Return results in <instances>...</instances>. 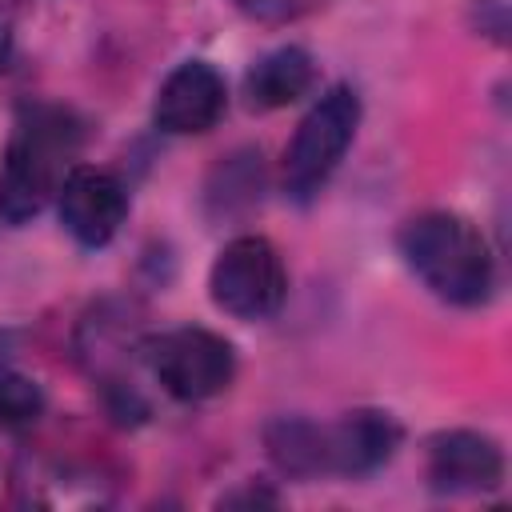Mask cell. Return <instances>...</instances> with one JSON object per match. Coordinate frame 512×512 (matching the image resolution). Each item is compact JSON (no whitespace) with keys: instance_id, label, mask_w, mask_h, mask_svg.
I'll list each match as a JSON object with an SVG mask.
<instances>
[{"instance_id":"9","label":"cell","mask_w":512,"mask_h":512,"mask_svg":"<svg viewBox=\"0 0 512 512\" xmlns=\"http://www.w3.org/2000/svg\"><path fill=\"white\" fill-rule=\"evenodd\" d=\"M396 444H400V424L376 408L348 412L344 420L324 428V460H328V472H340V476L376 472L380 464L392 460Z\"/></svg>"},{"instance_id":"6","label":"cell","mask_w":512,"mask_h":512,"mask_svg":"<svg viewBox=\"0 0 512 512\" xmlns=\"http://www.w3.org/2000/svg\"><path fill=\"white\" fill-rule=\"evenodd\" d=\"M56 204H60V224L84 248L108 244L128 216V192L104 168H72L56 192Z\"/></svg>"},{"instance_id":"14","label":"cell","mask_w":512,"mask_h":512,"mask_svg":"<svg viewBox=\"0 0 512 512\" xmlns=\"http://www.w3.org/2000/svg\"><path fill=\"white\" fill-rule=\"evenodd\" d=\"M476 20H480V32L492 36L496 44L508 40V0H480L476 4Z\"/></svg>"},{"instance_id":"5","label":"cell","mask_w":512,"mask_h":512,"mask_svg":"<svg viewBox=\"0 0 512 512\" xmlns=\"http://www.w3.org/2000/svg\"><path fill=\"white\" fill-rule=\"evenodd\" d=\"M148 364L160 388L176 400H208L236 376V352L208 328H172L148 344Z\"/></svg>"},{"instance_id":"15","label":"cell","mask_w":512,"mask_h":512,"mask_svg":"<svg viewBox=\"0 0 512 512\" xmlns=\"http://www.w3.org/2000/svg\"><path fill=\"white\" fill-rule=\"evenodd\" d=\"M4 60H8V36H4V28H0V68H4Z\"/></svg>"},{"instance_id":"3","label":"cell","mask_w":512,"mask_h":512,"mask_svg":"<svg viewBox=\"0 0 512 512\" xmlns=\"http://www.w3.org/2000/svg\"><path fill=\"white\" fill-rule=\"evenodd\" d=\"M356 128H360V96L344 84L328 88L296 124L284 148V192L300 204L312 200L344 160Z\"/></svg>"},{"instance_id":"8","label":"cell","mask_w":512,"mask_h":512,"mask_svg":"<svg viewBox=\"0 0 512 512\" xmlns=\"http://www.w3.org/2000/svg\"><path fill=\"white\" fill-rule=\"evenodd\" d=\"M428 480L436 492L472 496L492 492L504 480V452L492 436L452 428L428 440Z\"/></svg>"},{"instance_id":"4","label":"cell","mask_w":512,"mask_h":512,"mask_svg":"<svg viewBox=\"0 0 512 512\" xmlns=\"http://www.w3.org/2000/svg\"><path fill=\"white\" fill-rule=\"evenodd\" d=\"M208 292L236 320H268L288 292L284 260L264 236H236L212 260Z\"/></svg>"},{"instance_id":"13","label":"cell","mask_w":512,"mask_h":512,"mask_svg":"<svg viewBox=\"0 0 512 512\" xmlns=\"http://www.w3.org/2000/svg\"><path fill=\"white\" fill-rule=\"evenodd\" d=\"M320 0H236V8L252 20H264V24H284V20H296L300 12L316 8Z\"/></svg>"},{"instance_id":"7","label":"cell","mask_w":512,"mask_h":512,"mask_svg":"<svg viewBox=\"0 0 512 512\" xmlns=\"http://www.w3.org/2000/svg\"><path fill=\"white\" fill-rule=\"evenodd\" d=\"M224 108H228L224 76L204 60H184L164 76L152 116L172 136H200L224 116Z\"/></svg>"},{"instance_id":"11","label":"cell","mask_w":512,"mask_h":512,"mask_svg":"<svg viewBox=\"0 0 512 512\" xmlns=\"http://www.w3.org/2000/svg\"><path fill=\"white\" fill-rule=\"evenodd\" d=\"M268 440V452L272 460L292 472V476H316V472H328V460H324V428L312 424V420H276L268 424L264 432Z\"/></svg>"},{"instance_id":"1","label":"cell","mask_w":512,"mask_h":512,"mask_svg":"<svg viewBox=\"0 0 512 512\" xmlns=\"http://www.w3.org/2000/svg\"><path fill=\"white\" fill-rule=\"evenodd\" d=\"M80 152V124L68 108L36 104L24 108L8 148L0 156V216L8 224H24L44 212V204L60 192L72 172V156Z\"/></svg>"},{"instance_id":"2","label":"cell","mask_w":512,"mask_h":512,"mask_svg":"<svg viewBox=\"0 0 512 512\" xmlns=\"http://www.w3.org/2000/svg\"><path fill=\"white\" fill-rule=\"evenodd\" d=\"M408 268L448 304H484L496 284V264L480 228L456 212H424L400 236Z\"/></svg>"},{"instance_id":"12","label":"cell","mask_w":512,"mask_h":512,"mask_svg":"<svg viewBox=\"0 0 512 512\" xmlns=\"http://www.w3.org/2000/svg\"><path fill=\"white\" fill-rule=\"evenodd\" d=\"M40 412H44V392L28 376L4 372L0 376V428L4 432L32 428L40 420Z\"/></svg>"},{"instance_id":"10","label":"cell","mask_w":512,"mask_h":512,"mask_svg":"<svg viewBox=\"0 0 512 512\" xmlns=\"http://www.w3.org/2000/svg\"><path fill=\"white\" fill-rule=\"evenodd\" d=\"M312 84H316V64L296 44H284V48L264 52L248 68V80H244L252 108H288L300 96H308Z\"/></svg>"}]
</instances>
